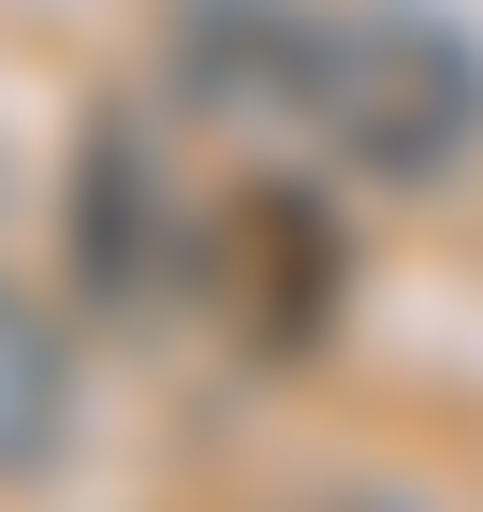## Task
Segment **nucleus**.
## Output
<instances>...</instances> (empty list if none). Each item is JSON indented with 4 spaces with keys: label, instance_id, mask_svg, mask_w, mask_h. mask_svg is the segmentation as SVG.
Returning <instances> with one entry per match:
<instances>
[{
    "label": "nucleus",
    "instance_id": "3",
    "mask_svg": "<svg viewBox=\"0 0 483 512\" xmlns=\"http://www.w3.org/2000/svg\"><path fill=\"white\" fill-rule=\"evenodd\" d=\"M220 293L264 352H308L322 322H337V235H322L308 191H235L220 205Z\"/></svg>",
    "mask_w": 483,
    "mask_h": 512
},
{
    "label": "nucleus",
    "instance_id": "4",
    "mask_svg": "<svg viewBox=\"0 0 483 512\" xmlns=\"http://www.w3.org/2000/svg\"><path fill=\"white\" fill-rule=\"evenodd\" d=\"M59 439H74V337L44 293L0 278V483H44Z\"/></svg>",
    "mask_w": 483,
    "mask_h": 512
},
{
    "label": "nucleus",
    "instance_id": "1",
    "mask_svg": "<svg viewBox=\"0 0 483 512\" xmlns=\"http://www.w3.org/2000/svg\"><path fill=\"white\" fill-rule=\"evenodd\" d=\"M279 103L322 132V147L352 161V176H454V147L483 132V59L454 15L425 0H308L279 44Z\"/></svg>",
    "mask_w": 483,
    "mask_h": 512
},
{
    "label": "nucleus",
    "instance_id": "2",
    "mask_svg": "<svg viewBox=\"0 0 483 512\" xmlns=\"http://www.w3.org/2000/svg\"><path fill=\"white\" fill-rule=\"evenodd\" d=\"M161 235H176V176H161L147 118H132V103H103V118L74 132V191H59V249H74V293H88V308H147Z\"/></svg>",
    "mask_w": 483,
    "mask_h": 512
}]
</instances>
